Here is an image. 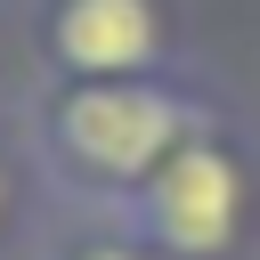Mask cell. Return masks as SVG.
Listing matches in <instances>:
<instances>
[{
    "label": "cell",
    "instance_id": "5b68a950",
    "mask_svg": "<svg viewBox=\"0 0 260 260\" xmlns=\"http://www.w3.org/2000/svg\"><path fill=\"white\" fill-rule=\"evenodd\" d=\"M32 260H154V252H146L122 219H98V211H49Z\"/></svg>",
    "mask_w": 260,
    "mask_h": 260
},
{
    "label": "cell",
    "instance_id": "7a4b0ae2",
    "mask_svg": "<svg viewBox=\"0 0 260 260\" xmlns=\"http://www.w3.org/2000/svg\"><path fill=\"white\" fill-rule=\"evenodd\" d=\"M154 260H260V130L228 98L114 211Z\"/></svg>",
    "mask_w": 260,
    "mask_h": 260
},
{
    "label": "cell",
    "instance_id": "6da1fadb",
    "mask_svg": "<svg viewBox=\"0 0 260 260\" xmlns=\"http://www.w3.org/2000/svg\"><path fill=\"white\" fill-rule=\"evenodd\" d=\"M228 106L203 73H154V81H32L24 130L49 187V211H98L114 219L187 130H203Z\"/></svg>",
    "mask_w": 260,
    "mask_h": 260
},
{
    "label": "cell",
    "instance_id": "3957f363",
    "mask_svg": "<svg viewBox=\"0 0 260 260\" xmlns=\"http://www.w3.org/2000/svg\"><path fill=\"white\" fill-rule=\"evenodd\" d=\"M24 57H32V81L195 73V8L187 0H32Z\"/></svg>",
    "mask_w": 260,
    "mask_h": 260
},
{
    "label": "cell",
    "instance_id": "277c9868",
    "mask_svg": "<svg viewBox=\"0 0 260 260\" xmlns=\"http://www.w3.org/2000/svg\"><path fill=\"white\" fill-rule=\"evenodd\" d=\"M49 228V187L32 162V130L24 106H0V260H32Z\"/></svg>",
    "mask_w": 260,
    "mask_h": 260
}]
</instances>
